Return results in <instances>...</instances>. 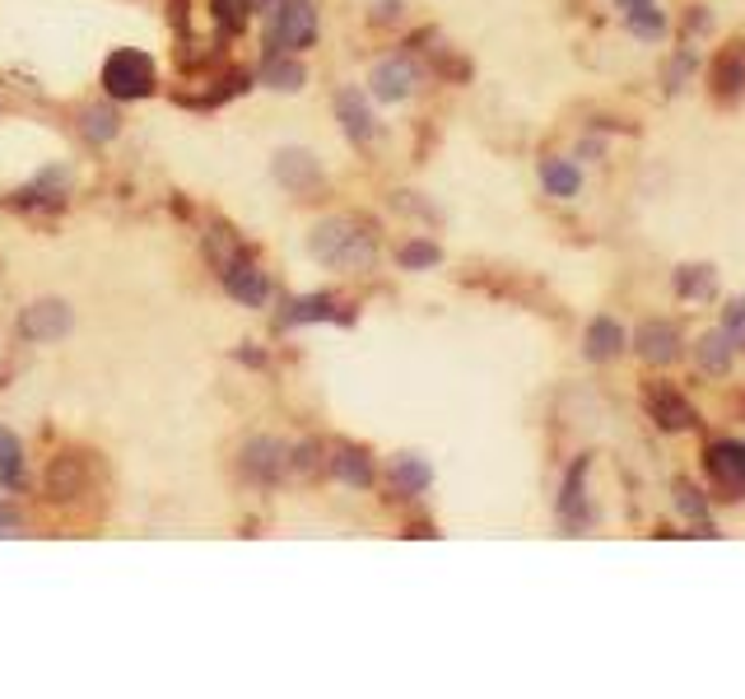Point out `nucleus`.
Here are the masks:
<instances>
[{
  "instance_id": "f257e3e1",
  "label": "nucleus",
  "mask_w": 745,
  "mask_h": 699,
  "mask_svg": "<svg viewBox=\"0 0 745 699\" xmlns=\"http://www.w3.org/2000/svg\"><path fill=\"white\" fill-rule=\"evenodd\" d=\"M308 252L326 266L336 270H368L378 262V243H372V233L359 224V220H345V215H331L312 229L308 238Z\"/></svg>"
},
{
  "instance_id": "f03ea898",
  "label": "nucleus",
  "mask_w": 745,
  "mask_h": 699,
  "mask_svg": "<svg viewBox=\"0 0 745 699\" xmlns=\"http://www.w3.org/2000/svg\"><path fill=\"white\" fill-rule=\"evenodd\" d=\"M270 52H308L318 43V5L312 0H280L270 14Z\"/></svg>"
},
{
  "instance_id": "7ed1b4c3",
  "label": "nucleus",
  "mask_w": 745,
  "mask_h": 699,
  "mask_svg": "<svg viewBox=\"0 0 745 699\" xmlns=\"http://www.w3.org/2000/svg\"><path fill=\"white\" fill-rule=\"evenodd\" d=\"M103 89L108 99H145L154 93V62L145 52H112L103 62Z\"/></svg>"
},
{
  "instance_id": "20e7f679",
  "label": "nucleus",
  "mask_w": 745,
  "mask_h": 699,
  "mask_svg": "<svg viewBox=\"0 0 745 699\" xmlns=\"http://www.w3.org/2000/svg\"><path fill=\"white\" fill-rule=\"evenodd\" d=\"M70 326H75L70 303H62V299H37L33 308H24V318H19V336L33 341V345H47V341H62Z\"/></svg>"
},
{
  "instance_id": "39448f33",
  "label": "nucleus",
  "mask_w": 745,
  "mask_h": 699,
  "mask_svg": "<svg viewBox=\"0 0 745 699\" xmlns=\"http://www.w3.org/2000/svg\"><path fill=\"white\" fill-rule=\"evenodd\" d=\"M703 471L718 490H727L732 499L745 495V443H732V439H718L703 448Z\"/></svg>"
},
{
  "instance_id": "423d86ee",
  "label": "nucleus",
  "mask_w": 745,
  "mask_h": 699,
  "mask_svg": "<svg viewBox=\"0 0 745 699\" xmlns=\"http://www.w3.org/2000/svg\"><path fill=\"white\" fill-rule=\"evenodd\" d=\"M368 85H372V99H378V103H405L410 93H415V85H420V70L410 66L405 56H391V62L372 66Z\"/></svg>"
},
{
  "instance_id": "0eeeda50",
  "label": "nucleus",
  "mask_w": 745,
  "mask_h": 699,
  "mask_svg": "<svg viewBox=\"0 0 745 699\" xmlns=\"http://www.w3.org/2000/svg\"><path fill=\"white\" fill-rule=\"evenodd\" d=\"M243 471L257 485H276L289 471V448L280 439H247L243 448Z\"/></svg>"
},
{
  "instance_id": "6e6552de",
  "label": "nucleus",
  "mask_w": 745,
  "mask_h": 699,
  "mask_svg": "<svg viewBox=\"0 0 745 699\" xmlns=\"http://www.w3.org/2000/svg\"><path fill=\"white\" fill-rule=\"evenodd\" d=\"M224 289H229V299H238L247 308H262L270 299V280H266V270H257L252 262H229L224 266Z\"/></svg>"
},
{
  "instance_id": "1a4fd4ad",
  "label": "nucleus",
  "mask_w": 745,
  "mask_h": 699,
  "mask_svg": "<svg viewBox=\"0 0 745 699\" xmlns=\"http://www.w3.org/2000/svg\"><path fill=\"white\" fill-rule=\"evenodd\" d=\"M634 350H638V359H648V364H676L680 359V332L671 322H648L634 332Z\"/></svg>"
},
{
  "instance_id": "9d476101",
  "label": "nucleus",
  "mask_w": 745,
  "mask_h": 699,
  "mask_svg": "<svg viewBox=\"0 0 745 699\" xmlns=\"http://www.w3.org/2000/svg\"><path fill=\"white\" fill-rule=\"evenodd\" d=\"M336 116H341V126H345V135L355 145H364V141H372V108H368V99L359 89H341L336 93Z\"/></svg>"
},
{
  "instance_id": "9b49d317",
  "label": "nucleus",
  "mask_w": 745,
  "mask_h": 699,
  "mask_svg": "<svg viewBox=\"0 0 745 699\" xmlns=\"http://www.w3.org/2000/svg\"><path fill=\"white\" fill-rule=\"evenodd\" d=\"M276 178L289 191H312V187L322 182V168H318V159H312L308 149H285L280 159H276Z\"/></svg>"
},
{
  "instance_id": "f8f14e48",
  "label": "nucleus",
  "mask_w": 745,
  "mask_h": 699,
  "mask_svg": "<svg viewBox=\"0 0 745 699\" xmlns=\"http://www.w3.org/2000/svg\"><path fill=\"white\" fill-rule=\"evenodd\" d=\"M620 350H624V326L615 318H597L587 326V359L605 364V359H615Z\"/></svg>"
},
{
  "instance_id": "ddd939ff",
  "label": "nucleus",
  "mask_w": 745,
  "mask_h": 699,
  "mask_svg": "<svg viewBox=\"0 0 745 699\" xmlns=\"http://www.w3.org/2000/svg\"><path fill=\"white\" fill-rule=\"evenodd\" d=\"M303 322H345V318L336 313V299L331 295H308L280 313V326H303Z\"/></svg>"
},
{
  "instance_id": "4468645a",
  "label": "nucleus",
  "mask_w": 745,
  "mask_h": 699,
  "mask_svg": "<svg viewBox=\"0 0 745 699\" xmlns=\"http://www.w3.org/2000/svg\"><path fill=\"white\" fill-rule=\"evenodd\" d=\"M648 406H653V420L661 424V430H690L694 424V411H690V401L685 397H676V392H666V387H657V392L648 397Z\"/></svg>"
},
{
  "instance_id": "2eb2a0df",
  "label": "nucleus",
  "mask_w": 745,
  "mask_h": 699,
  "mask_svg": "<svg viewBox=\"0 0 745 699\" xmlns=\"http://www.w3.org/2000/svg\"><path fill=\"white\" fill-rule=\"evenodd\" d=\"M24 480H29L24 443H19L10 430H0V485H5V490H19Z\"/></svg>"
},
{
  "instance_id": "dca6fc26",
  "label": "nucleus",
  "mask_w": 745,
  "mask_h": 699,
  "mask_svg": "<svg viewBox=\"0 0 745 699\" xmlns=\"http://www.w3.org/2000/svg\"><path fill=\"white\" fill-rule=\"evenodd\" d=\"M541 182H545V191H551V197H578V187H582V173L568 164V159H545L541 164Z\"/></svg>"
},
{
  "instance_id": "f3484780",
  "label": "nucleus",
  "mask_w": 745,
  "mask_h": 699,
  "mask_svg": "<svg viewBox=\"0 0 745 699\" xmlns=\"http://www.w3.org/2000/svg\"><path fill=\"white\" fill-rule=\"evenodd\" d=\"M694 364L703 368V374H727V364H732V341L722 336V332L699 336V345H694Z\"/></svg>"
},
{
  "instance_id": "a211bd4d",
  "label": "nucleus",
  "mask_w": 745,
  "mask_h": 699,
  "mask_svg": "<svg viewBox=\"0 0 745 699\" xmlns=\"http://www.w3.org/2000/svg\"><path fill=\"white\" fill-rule=\"evenodd\" d=\"M331 471H336L349 490H368L372 485V462L364 453H355V448H341L336 457H331Z\"/></svg>"
},
{
  "instance_id": "6ab92c4d",
  "label": "nucleus",
  "mask_w": 745,
  "mask_h": 699,
  "mask_svg": "<svg viewBox=\"0 0 745 699\" xmlns=\"http://www.w3.org/2000/svg\"><path fill=\"white\" fill-rule=\"evenodd\" d=\"M391 480H397V490H405V495H420V490H429V480H434V466H429L424 457H397V466H391Z\"/></svg>"
},
{
  "instance_id": "aec40b11",
  "label": "nucleus",
  "mask_w": 745,
  "mask_h": 699,
  "mask_svg": "<svg viewBox=\"0 0 745 699\" xmlns=\"http://www.w3.org/2000/svg\"><path fill=\"white\" fill-rule=\"evenodd\" d=\"M582 476H587V462H578L574 471H568L564 495H559V513L574 522V528H582V522H587V509H582Z\"/></svg>"
},
{
  "instance_id": "412c9836",
  "label": "nucleus",
  "mask_w": 745,
  "mask_h": 699,
  "mask_svg": "<svg viewBox=\"0 0 745 699\" xmlns=\"http://www.w3.org/2000/svg\"><path fill=\"white\" fill-rule=\"evenodd\" d=\"M262 80H266L270 89H285V93H293V89H303L308 70H303L299 62H280V56H270V62H266V70H262Z\"/></svg>"
},
{
  "instance_id": "4be33fe9",
  "label": "nucleus",
  "mask_w": 745,
  "mask_h": 699,
  "mask_svg": "<svg viewBox=\"0 0 745 699\" xmlns=\"http://www.w3.org/2000/svg\"><path fill=\"white\" fill-rule=\"evenodd\" d=\"M676 289H680L685 299H709L713 289H718V280H713L709 266H685L680 276H676Z\"/></svg>"
},
{
  "instance_id": "5701e85b",
  "label": "nucleus",
  "mask_w": 745,
  "mask_h": 699,
  "mask_svg": "<svg viewBox=\"0 0 745 699\" xmlns=\"http://www.w3.org/2000/svg\"><path fill=\"white\" fill-rule=\"evenodd\" d=\"M85 135L89 141H112L116 135V112L112 108H85Z\"/></svg>"
},
{
  "instance_id": "b1692460",
  "label": "nucleus",
  "mask_w": 745,
  "mask_h": 699,
  "mask_svg": "<svg viewBox=\"0 0 745 699\" xmlns=\"http://www.w3.org/2000/svg\"><path fill=\"white\" fill-rule=\"evenodd\" d=\"M438 257H443V252H438L434 243H405V247H401V266H405V270L438 266Z\"/></svg>"
},
{
  "instance_id": "393cba45",
  "label": "nucleus",
  "mask_w": 745,
  "mask_h": 699,
  "mask_svg": "<svg viewBox=\"0 0 745 699\" xmlns=\"http://www.w3.org/2000/svg\"><path fill=\"white\" fill-rule=\"evenodd\" d=\"M630 29H634L638 37H657V33L666 29V19L657 14V5H643V10H630Z\"/></svg>"
},
{
  "instance_id": "a878e982",
  "label": "nucleus",
  "mask_w": 745,
  "mask_h": 699,
  "mask_svg": "<svg viewBox=\"0 0 745 699\" xmlns=\"http://www.w3.org/2000/svg\"><path fill=\"white\" fill-rule=\"evenodd\" d=\"M75 480H80V476H75V457H62V462L52 466V495L56 499H62V490H75Z\"/></svg>"
},
{
  "instance_id": "bb28decb",
  "label": "nucleus",
  "mask_w": 745,
  "mask_h": 699,
  "mask_svg": "<svg viewBox=\"0 0 745 699\" xmlns=\"http://www.w3.org/2000/svg\"><path fill=\"white\" fill-rule=\"evenodd\" d=\"M722 336H727V341H745V299H736L727 308V318H722Z\"/></svg>"
},
{
  "instance_id": "cd10ccee",
  "label": "nucleus",
  "mask_w": 745,
  "mask_h": 699,
  "mask_svg": "<svg viewBox=\"0 0 745 699\" xmlns=\"http://www.w3.org/2000/svg\"><path fill=\"white\" fill-rule=\"evenodd\" d=\"M293 466H299V471H312V466H318V443H303L299 457H293Z\"/></svg>"
},
{
  "instance_id": "c85d7f7f",
  "label": "nucleus",
  "mask_w": 745,
  "mask_h": 699,
  "mask_svg": "<svg viewBox=\"0 0 745 699\" xmlns=\"http://www.w3.org/2000/svg\"><path fill=\"white\" fill-rule=\"evenodd\" d=\"M680 509L685 513H703V503L694 499V490H685V485H680Z\"/></svg>"
},
{
  "instance_id": "c756f323",
  "label": "nucleus",
  "mask_w": 745,
  "mask_h": 699,
  "mask_svg": "<svg viewBox=\"0 0 745 699\" xmlns=\"http://www.w3.org/2000/svg\"><path fill=\"white\" fill-rule=\"evenodd\" d=\"M14 528H19L14 509H0V536H14Z\"/></svg>"
},
{
  "instance_id": "7c9ffc66",
  "label": "nucleus",
  "mask_w": 745,
  "mask_h": 699,
  "mask_svg": "<svg viewBox=\"0 0 745 699\" xmlns=\"http://www.w3.org/2000/svg\"><path fill=\"white\" fill-rule=\"evenodd\" d=\"M624 10H643V5H653V0H620Z\"/></svg>"
}]
</instances>
